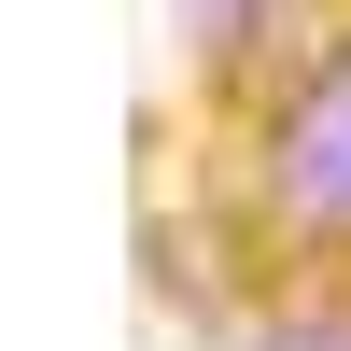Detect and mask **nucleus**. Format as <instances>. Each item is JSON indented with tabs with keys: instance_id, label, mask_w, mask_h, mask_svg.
I'll use <instances>...</instances> for the list:
<instances>
[{
	"instance_id": "obj_2",
	"label": "nucleus",
	"mask_w": 351,
	"mask_h": 351,
	"mask_svg": "<svg viewBox=\"0 0 351 351\" xmlns=\"http://www.w3.org/2000/svg\"><path fill=\"white\" fill-rule=\"evenodd\" d=\"M281 14H295V0H197V43H211V56H253Z\"/></svg>"
},
{
	"instance_id": "obj_1",
	"label": "nucleus",
	"mask_w": 351,
	"mask_h": 351,
	"mask_svg": "<svg viewBox=\"0 0 351 351\" xmlns=\"http://www.w3.org/2000/svg\"><path fill=\"white\" fill-rule=\"evenodd\" d=\"M253 197H267V225H281V239L351 253V28L309 56L295 84H281L267 141H253Z\"/></svg>"
}]
</instances>
